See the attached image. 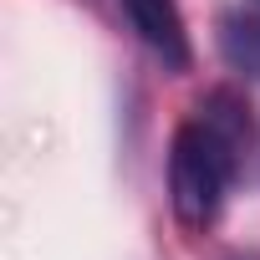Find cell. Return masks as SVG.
Returning a JSON list of instances; mask_svg holds the SVG:
<instances>
[{
  "label": "cell",
  "instance_id": "obj_3",
  "mask_svg": "<svg viewBox=\"0 0 260 260\" xmlns=\"http://www.w3.org/2000/svg\"><path fill=\"white\" fill-rule=\"evenodd\" d=\"M199 122L219 138V148L235 158V169L250 164V148H255V117H250V102H240L230 87H219V92H209V97L199 102Z\"/></svg>",
  "mask_w": 260,
  "mask_h": 260
},
{
  "label": "cell",
  "instance_id": "obj_1",
  "mask_svg": "<svg viewBox=\"0 0 260 260\" xmlns=\"http://www.w3.org/2000/svg\"><path fill=\"white\" fill-rule=\"evenodd\" d=\"M235 158L219 148V138L194 117L174 133V148H169V199H174V214L184 230H204L214 224L219 204H224V189L235 179Z\"/></svg>",
  "mask_w": 260,
  "mask_h": 260
},
{
  "label": "cell",
  "instance_id": "obj_4",
  "mask_svg": "<svg viewBox=\"0 0 260 260\" xmlns=\"http://www.w3.org/2000/svg\"><path fill=\"white\" fill-rule=\"evenodd\" d=\"M219 51L235 72L260 77V11H230L219 16Z\"/></svg>",
  "mask_w": 260,
  "mask_h": 260
},
{
  "label": "cell",
  "instance_id": "obj_2",
  "mask_svg": "<svg viewBox=\"0 0 260 260\" xmlns=\"http://www.w3.org/2000/svg\"><path fill=\"white\" fill-rule=\"evenodd\" d=\"M122 11H127V21H133L138 41L164 67H174V72L189 67V31H184V16H179L174 0H122Z\"/></svg>",
  "mask_w": 260,
  "mask_h": 260
}]
</instances>
